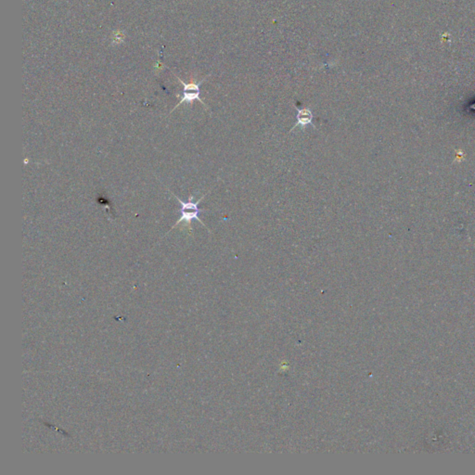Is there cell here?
I'll return each mask as SVG.
<instances>
[{"label":"cell","instance_id":"7a4b0ae2","mask_svg":"<svg viewBox=\"0 0 475 475\" xmlns=\"http://www.w3.org/2000/svg\"><path fill=\"white\" fill-rule=\"evenodd\" d=\"M175 77L177 78V80L180 82L181 84L184 86V91H183V96H182V99H181L180 101L176 104L175 108L173 110H171V112H173L174 110L178 108V106H180L182 103H192L194 100H198L200 101V103L202 105H205L206 108L207 106L205 104V102L201 100V99L200 98V85L202 84V82H205L210 75L208 76H206L205 78H203L202 80L196 83V82H190V83H185L184 81L181 80L180 78L177 76V75H175Z\"/></svg>","mask_w":475,"mask_h":475},{"label":"cell","instance_id":"3957f363","mask_svg":"<svg viewBox=\"0 0 475 475\" xmlns=\"http://www.w3.org/2000/svg\"><path fill=\"white\" fill-rule=\"evenodd\" d=\"M296 110L298 112L297 114V121H296V123L293 125V126L290 128V132L293 131V129L296 128L297 126H301V128L304 131H305V126L308 125H311L314 128H315V125L312 123L314 115H313L311 109H309V108H304V109L296 108Z\"/></svg>","mask_w":475,"mask_h":475},{"label":"cell","instance_id":"6da1fadb","mask_svg":"<svg viewBox=\"0 0 475 475\" xmlns=\"http://www.w3.org/2000/svg\"><path fill=\"white\" fill-rule=\"evenodd\" d=\"M171 193H172V192H171ZM172 194H173V193H172ZM207 194H208V193L205 194V195L200 198V200H197L196 202H193V201H192V199H193V196L192 195L190 196V198H189V200H188L187 202H184L183 200L178 199V197H176V196L173 194L175 199L178 200L181 205V217L177 220V222L175 223V225L173 227V229L176 228L178 224H180L181 222H185L187 225H188V228H189V230H190V233H191V232H192L191 221L192 220L199 221L201 225H205V228H207V227L205 225V223L199 218V214L203 210H200L199 207H198V205L200 203V200H202Z\"/></svg>","mask_w":475,"mask_h":475}]
</instances>
